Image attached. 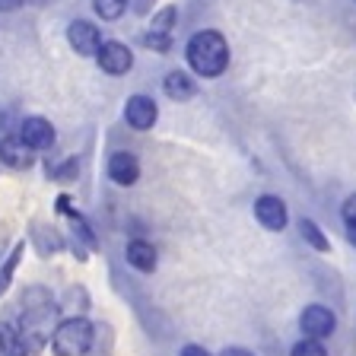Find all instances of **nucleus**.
I'll return each mask as SVG.
<instances>
[{
    "label": "nucleus",
    "instance_id": "obj_16",
    "mask_svg": "<svg viewBox=\"0 0 356 356\" xmlns=\"http://www.w3.org/2000/svg\"><path fill=\"white\" fill-rule=\"evenodd\" d=\"M175 19H178L175 7L159 10V13L153 16V26H149V32H156V35H172V26H175Z\"/></svg>",
    "mask_w": 356,
    "mask_h": 356
},
{
    "label": "nucleus",
    "instance_id": "obj_21",
    "mask_svg": "<svg viewBox=\"0 0 356 356\" xmlns=\"http://www.w3.org/2000/svg\"><path fill=\"white\" fill-rule=\"evenodd\" d=\"M341 213H343V220H356V194H350V197L347 200H343V210H341Z\"/></svg>",
    "mask_w": 356,
    "mask_h": 356
},
{
    "label": "nucleus",
    "instance_id": "obj_8",
    "mask_svg": "<svg viewBox=\"0 0 356 356\" xmlns=\"http://www.w3.org/2000/svg\"><path fill=\"white\" fill-rule=\"evenodd\" d=\"M124 118L137 131H149L156 124V118H159V108H156V102L149 96H131L124 105Z\"/></svg>",
    "mask_w": 356,
    "mask_h": 356
},
{
    "label": "nucleus",
    "instance_id": "obj_2",
    "mask_svg": "<svg viewBox=\"0 0 356 356\" xmlns=\"http://www.w3.org/2000/svg\"><path fill=\"white\" fill-rule=\"evenodd\" d=\"M92 337H96V327L86 318H67L54 327L51 350L54 356H83L92 343Z\"/></svg>",
    "mask_w": 356,
    "mask_h": 356
},
{
    "label": "nucleus",
    "instance_id": "obj_10",
    "mask_svg": "<svg viewBox=\"0 0 356 356\" xmlns=\"http://www.w3.org/2000/svg\"><path fill=\"white\" fill-rule=\"evenodd\" d=\"M19 137L32 149H48L54 143V127H51V121H44V118H26L19 127Z\"/></svg>",
    "mask_w": 356,
    "mask_h": 356
},
{
    "label": "nucleus",
    "instance_id": "obj_4",
    "mask_svg": "<svg viewBox=\"0 0 356 356\" xmlns=\"http://www.w3.org/2000/svg\"><path fill=\"white\" fill-rule=\"evenodd\" d=\"M299 327H302L305 337H331L334 327H337V318H334V312L325 309V305H309V309L299 315Z\"/></svg>",
    "mask_w": 356,
    "mask_h": 356
},
{
    "label": "nucleus",
    "instance_id": "obj_26",
    "mask_svg": "<svg viewBox=\"0 0 356 356\" xmlns=\"http://www.w3.org/2000/svg\"><path fill=\"white\" fill-rule=\"evenodd\" d=\"M149 3H153V0H134V7L140 10V13H147V10H149Z\"/></svg>",
    "mask_w": 356,
    "mask_h": 356
},
{
    "label": "nucleus",
    "instance_id": "obj_25",
    "mask_svg": "<svg viewBox=\"0 0 356 356\" xmlns=\"http://www.w3.org/2000/svg\"><path fill=\"white\" fill-rule=\"evenodd\" d=\"M22 0H0V10H16Z\"/></svg>",
    "mask_w": 356,
    "mask_h": 356
},
{
    "label": "nucleus",
    "instance_id": "obj_20",
    "mask_svg": "<svg viewBox=\"0 0 356 356\" xmlns=\"http://www.w3.org/2000/svg\"><path fill=\"white\" fill-rule=\"evenodd\" d=\"M143 44L153 48V51H169L172 35H156V32H147V35H143Z\"/></svg>",
    "mask_w": 356,
    "mask_h": 356
},
{
    "label": "nucleus",
    "instance_id": "obj_9",
    "mask_svg": "<svg viewBox=\"0 0 356 356\" xmlns=\"http://www.w3.org/2000/svg\"><path fill=\"white\" fill-rule=\"evenodd\" d=\"M108 178L121 188H131L140 178V163L134 153H111L108 159Z\"/></svg>",
    "mask_w": 356,
    "mask_h": 356
},
{
    "label": "nucleus",
    "instance_id": "obj_22",
    "mask_svg": "<svg viewBox=\"0 0 356 356\" xmlns=\"http://www.w3.org/2000/svg\"><path fill=\"white\" fill-rule=\"evenodd\" d=\"M181 356H210L204 347H197V343H188L185 350H181Z\"/></svg>",
    "mask_w": 356,
    "mask_h": 356
},
{
    "label": "nucleus",
    "instance_id": "obj_18",
    "mask_svg": "<svg viewBox=\"0 0 356 356\" xmlns=\"http://www.w3.org/2000/svg\"><path fill=\"white\" fill-rule=\"evenodd\" d=\"M289 356H327V350L321 347L315 337H305V341H299L296 347H293V353Z\"/></svg>",
    "mask_w": 356,
    "mask_h": 356
},
{
    "label": "nucleus",
    "instance_id": "obj_5",
    "mask_svg": "<svg viewBox=\"0 0 356 356\" xmlns=\"http://www.w3.org/2000/svg\"><path fill=\"white\" fill-rule=\"evenodd\" d=\"M96 60H99V67H102L105 74H111V76H121V74H127V70L134 67L131 48H127V44H121V42H105V44H99Z\"/></svg>",
    "mask_w": 356,
    "mask_h": 356
},
{
    "label": "nucleus",
    "instance_id": "obj_7",
    "mask_svg": "<svg viewBox=\"0 0 356 356\" xmlns=\"http://www.w3.org/2000/svg\"><path fill=\"white\" fill-rule=\"evenodd\" d=\"M254 216H258L264 229L280 232L286 226V204L280 197H274V194H264V197L254 200Z\"/></svg>",
    "mask_w": 356,
    "mask_h": 356
},
{
    "label": "nucleus",
    "instance_id": "obj_13",
    "mask_svg": "<svg viewBox=\"0 0 356 356\" xmlns=\"http://www.w3.org/2000/svg\"><path fill=\"white\" fill-rule=\"evenodd\" d=\"M163 89H165V96L175 99V102H188V99L197 96V83H194L185 70H172V74L165 76Z\"/></svg>",
    "mask_w": 356,
    "mask_h": 356
},
{
    "label": "nucleus",
    "instance_id": "obj_24",
    "mask_svg": "<svg viewBox=\"0 0 356 356\" xmlns=\"http://www.w3.org/2000/svg\"><path fill=\"white\" fill-rule=\"evenodd\" d=\"M222 356H254V353H248V350H242V347H229Z\"/></svg>",
    "mask_w": 356,
    "mask_h": 356
},
{
    "label": "nucleus",
    "instance_id": "obj_15",
    "mask_svg": "<svg viewBox=\"0 0 356 356\" xmlns=\"http://www.w3.org/2000/svg\"><path fill=\"white\" fill-rule=\"evenodd\" d=\"M0 347L7 350V356H26V343H22L19 331H13L10 325H0Z\"/></svg>",
    "mask_w": 356,
    "mask_h": 356
},
{
    "label": "nucleus",
    "instance_id": "obj_1",
    "mask_svg": "<svg viewBox=\"0 0 356 356\" xmlns=\"http://www.w3.org/2000/svg\"><path fill=\"white\" fill-rule=\"evenodd\" d=\"M185 54L197 76H220L222 70L229 67V44L213 29H204V32H197V35H191Z\"/></svg>",
    "mask_w": 356,
    "mask_h": 356
},
{
    "label": "nucleus",
    "instance_id": "obj_14",
    "mask_svg": "<svg viewBox=\"0 0 356 356\" xmlns=\"http://www.w3.org/2000/svg\"><path fill=\"white\" fill-rule=\"evenodd\" d=\"M299 232H302V238L312 245V248H315V252H327V248H331V242L325 238V232L318 229V222L302 220V222H299Z\"/></svg>",
    "mask_w": 356,
    "mask_h": 356
},
{
    "label": "nucleus",
    "instance_id": "obj_12",
    "mask_svg": "<svg viewBox=\"0 0 356 356\" xmlns=\"http://www.w3.org/2000/svg\"><path fill=\"white\" fill-rule=\"evenodd\" d=\"M127 264L137 267L140 274H153L156 264H159V258H156V248L149 242H143V238H134V242H127Z\"/></svg>",
    "mask_w": 356,
    "mask_h": 356
},
{
    "label": "nucleus",
    "instance_id": "obj_19",
    "mask_svg": "<svg viewBox=\"0 0 356 356\" xmlns=\"http://www.w3.org/2000/svg\"><path fill=\"white\" fill-rule=\"evenodd\" d=\"M19 254H22V245H16V252L7 258V264L0 267V293L10 286V277H13V270H16V261H19Z\"/></svg>",
    "mask_w": 356,
    "mask_h": 356
},
{
    "label": "nucleus",
    "instance_id": "obj_23",
    "mask_svg": "<svg viewBox=\"0 0 356 356\" xmlns=\"http://www.w3.org/2000/svg\"><path fill=\"white\" fill-rule=\"evenodd\" d=\"M347 238H350V245H356V220L347 222Z\"/></svg>",
    "mask_w": 356,
    "mask_h": 356
},
{
    "label": "nucleus",
    "instance_id": "obj_11",
    "mask_svg": "<svg viewBox=\"0 0 356 356\" xmlns=\"http://www.w3.org/2000/svg\"><path fill=\"white\" fill-rule=\"evenodd\" d=\"M0 159L10 169H29L32 165V147L22 137H3L0 140Z\"/></svg>",
    "mask_w": 356,
    "mask_h": 356
},
{
    "label": "nucleus",
    "instance_id": "obj_17",
    "mask_svg": "<svg viewBox=\"0 0 356 356\" xmlns=\"http://www.w3.org/2000/svg\"><path fill=\"white\" fill-rule=\"evenodd\" d=\"M92 7L102 19H121L127 10V0H92Z\"/></svg>",
    "mask_w": 356,
    "mask_h": 356
},
{
    "label": "nucleus",
    "instance_id": "obj_6",
    "mask_svg": "<svg viewBox=\"0 0 356 356\" xmlns=\"http://www.w3.org/2000/svg\"><path fill=\"white\" fill-rule=\"evenodd\" d=\"M67 42H70V48H74L76 54L92 58V54L99 51V44H102V35H99V29L92 22L76 19V22H70V29H67Z\"/></svg>",
    "mask_w": 356,
    "mask_h": 356
},
{
    "label": "nucleus",
    "instance_id": "obj_3",
    "mask_svg": "<svg viewBox=\"0 0 356 356\" xmlns=\"http://www.w3.org/2000/svg\"><path fill=\"white\" fill-rule=\"evenodd\" d=\"M54 327V305L51 302H38V305H26V315H22L19 325V337L26 343V350H38L48 337H51Z\"/></svg>",
    "mask_w": 356,
    "mask_h": 356
}]
</instances>
